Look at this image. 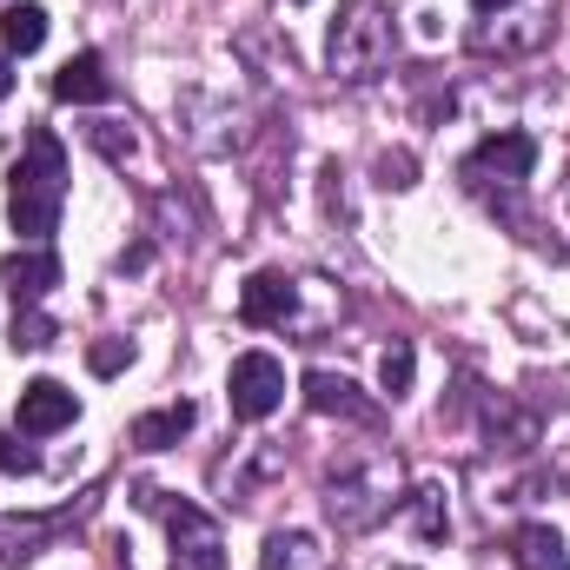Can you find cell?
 <instances>
[{
	"instance_id": "9a60e30c",
	"label": "cell",
	"mask_w": 570,
	"mask_h": 570,
	"mask_svg": "<svg viewBox=\"0 0 570 570\" xmlns=\"http://www.w3.org/2000/svg\"><path fill=\"white\" fill-rule=\"evenodd\" d=\"M193 419H199V412H193L186 399H173V405H159V412L134 419V431H127V438H134V451H173V444L193 431Z\"/></svg>"
},
{
	"instance_id": "8fae6325",
	"label": "cell",
	"mask_w": 570,
	"mask_h": 570,
	"mask_svg": "<svg viewBox=\"0 0 570 570\" xmlns=\"http://www.w3.org/2000/svg\"><path fill=\"white\" fill-rule=\"evenodd\" d=\"M239 318L246 325H298V279H285V273H253V279L239 285Z\"/></svg>"
},
{
	"instance_id": "44dd1931",
	"label": "cell",
	"mask_w": 570,
	"mask_h": 570,
	"mask_svg": "<svg viewBox=\"0 0 570 570\" xmlns=\"http://www.w3.org/2000/svg\"><path fill=\"white\" fill-rule=\"evenodd\" d=\"M87 146H94L100 159H114V166H127V159L140 153V140H134L127 120H94V127H87Z\"/></svg>"
},
{
	"instance_id": "603a6c76",
	"label": "cell",
	"mask_w": 570,
	"mask_h": 570,
	"mask_svg": "<svg viewBox=\"0 0 570 570\" xmlns=\"http://www.w3.org/2000/svg\"><path fill=\"white\" fill-rule=\"evenodd\" d=\"M87 365H94V379H114V372L134 365V345L127 338H100V345H87Z\"/></svg>"
},
{
	"instance_id": "8992f818",
	"label": "cell",
	"mask_w": 570,
	"mask_h": 570,
	"mask_svg": "<svg viewBox=\"0 0 570 570\" xmlns=\"http://www.w3.org/2000/svg\"><path fill=\"white\" fill-rule=\"evenodd\" d=\"M173 120H179V134H186V140L199 146V153H213V159L246 153V146H253V134H259V114H253L246 100H233V94H206V87L179 94Z\"/></svg>"
},
{
	"instance_id": "cb8c5ba5",
	"label": "cell",
	"mask_w": 570,
	"mask_h": 570,
	"mask_svg": "<svg viewBox=\"0 0 570 570\" xmlns=\"http://www.w3.org/2000/svg\"><path fill=\"white\" fill-rule=\"evenodd\" d=\"M412 179H419V159H412V153H379V186L405 193Z\"/></svg>"
},
{
	"instance_id": "4316f807",
	"label": "cell",
	"mask_w": 570,
	"mask_h": 570,
	"mask_svg": "<svg viewBox=\"0 0 570 570\" xmlns=\"http://www.w3.org/2000/svg\"><path fill=\"white\" fill-rule=\"evenodd\" d=\"M471 7H478V13H498V7H504V0H471Z\"/></svg>"
},
{
	"instance_id": "e0dca14e",
	"label": "cell",
	"mask_w": 570,
	"mask_h": 570,
	"mask_svg": "<svg viewBox=\"0 0 570 570\" xmlns=\"http://www.w3.org/2000/svg\"><path fill=\"white\" fill-rule=\"evenodd\" d=\"M405 518L425 544H444L451 538V504H444V484H412L405 491Z\"/></svg>"
},
{
	"instance_id": "277c9868",
	"label": "cell",
	"mask_w": 570,
	"mask_h": 570,
	"mask_svg": "<svg viewBox=\"0 0 570 570\" xmlns=\"http://www.w3.org/2000/svg\"><path fill=\"white\" fill-rule=\"evenodd\" d=\"M531 166H538V140L504 127V134H484L458 159V179H464V193H478V199H491V206H504L518 219V193H524Z\"/></svg>"
},
{
	"instance_id": "2e32d148",
	"label": "cell",
	"mask_w": 570,
	"mask_h": 570,
	"mask_svg": "<svg viewBox=\"0 0 570 570\" xmlns=\"http://www.w3.org/2000/svg\"><path fill=\"white\" fill-rule=\"evenodd\" d=\"M511 564L518 570H570V551L551 524H518L511 531Z\"/></svg>"
},
{
	"instance_id": "83f0119b",
	"label": "cell",
	"mask_w": 570,
	"mask_h": 570,
	"mask_svg": "<svg viewBox=\"0 0 570 570\" xmlns=\"http://www.w3.org/2000/svg\"><path fill=\"white\" fill-rule=\"evenodd\" d=\"M292 7H305V0H292Z\"/></svg>"
},
{
	"instance_id": "9c48e42d",
	"label": "cell",
	"mask_w": 570,
	"mask_h": 570,
	"mask_svg": "<svg viewBox=\"0 0 570 570\" xmlns=\"http://www.w3.org/2000/svg\"><path fill=\"white\" fill-rule=\"evenodd\" d=\"M94 511V498H80V504H60V511H27V518H0V564H27V558H40L73 518H87Z\"/></svg>"
},
{
	"instance_id": "4fadbf2b",
	"label": "cell",
	"mask_w": 570,
	"mask_h": 570,
	"mask_svg": "<svg viewBox=\"0 0 570 570\" xmlns=\"http://www.w3.org/2000/svg\"><path fill=\"white\" fill-rule=\"evenodd\" d=\"M0 285L13 292V305H40L53 285H60V253L53 246H20L0 259Z\"/></svg>"
},
{
	"instance_id": "5bb4252c",
	"label": "cell",
	"mask_w": 570,
	"mask_h": 570,
	"mask_svg": "<svg viewBox=\"0 0 570 570\" xmlns=\"http://www.w3.org/2000/svg\"><path fill=\"white\" fill-rule=\"evenodd\" d=\"M53 100H67V107H100V100H114L107 60H100V53H73V60L53 73Z\"/></svg>"
},
{
	"instance_id": "7402d4cb",
	"label": "cell",
	"mask_w": 570,
	"mask_h": 570,
	"mask_svg": "<svg viewBox=\"0 0 570 570\" xmlns=\"http://www.w3.org/2000/svg\"><path fill=\"white\" fill-rule=\"evenodd\" d=\"M53 345V318L40 305H13V352H47Z\"/></svg>"
},
{
	"instance_id": "7c38bea8",
	"label": "cell",
	"mask_w": 570,
	"mask_h": 570,
	"mask_svg": "<svg viewBox=\"0 0 570 570\" xmlns=\"http://www.w3.org/2000/svg\"><path fill=\"white\" fill-rule=\"evenodd\" d=\"M73 419H80V399H73L60 379L20 385V431H27V438H53V431H67Z\"/></svg>"
},
{
	"instance_id": "d6986e66",
	"label": "cell",
	"mask_w": 570,
	"mask_h": 570,
	"mask_svg": "<svg viewBox=\"0 0 570 570\" xmlns=\"http://www.w3.org/2000/svg\"><path fill=\"white\" fill-rule=\"evenodd\" d=\"M40 40H47V7L20 0V7L0 13V53H33Z\"/></svg>"
},
{
	"instance_id": "ba28073f",
	"label": "cell",
	"mask_w": 570,
	"mask_h": 570,
	"mask_svg": "<svg viewBox=\"0 0 570 570\" xmlns=\"http://www.w3.org/2000/svg\"><path fill=\"white\" fill-rule=\"evenodd\" d=\"M226 405H233V419H246V425L273 419L285 405V365L273 352H239L233 372H226Z\"/></svg>"
},
{
	"instance_id": "6da1fadb",
	"label": "cell",
	"mask_w": 570,
	"mask_h": 570,
	"mask_svg": "<svg viewBox=\"0 0 570 570\" xmlns=\"http://www.w3.org/2000/svg\"><path fill=\"white\" fill-rule=\"evenodd\" d=\"M60 206H67V146L53 140L47 127H33L13 179H7V226L27 246H47L60 233Z\"/></svg>"
},
{
	"instance_id": "484cf974",
	"label": "cell",
	"mask_w": 570,
	"mask_h": 570,
	"mask_svg": "<svg viewBox=\"0 0 570 570\" xmlns=\"http://www.w3.org/2000/svg\"><path fill=\"white\" fill-rule=\"evenodd\" d=\"M13 94V53H0V100Z\"/></svg>"
},
{
	"instance_id": "30bf717a",
	"label": "cell",
	"mask_w": 570,
	"mask_h": 570,
	"mask_svg": "<svg viewBox=\"0 0 570 570\" xmlns=\"http://www.w3.org/2000/svg\"><path fill=\"white\" fill-rule=\"evenodd\" d=\"M305 405L325 412V419H345V425H358V431L385 425V405L365 399V392H358L352 379H338V372H305Z\"/></svg>"
},
{
	"instance_id": "d4e9b609",
	"label": "cell",
	"mask_w": 570,
	"mask_h": 570,
	"mask_svg": "<svg viewBox=\"0 0 570 570\" xmlns=\"http://www.w3.org/2000/svg\"><path fill=\"white\" fill-rule=\"evenodd\" d=\"M0 471H13V478H27V471H40V458L13 438V431H0Z\"/></svg>"
},
{
	"instance_id": "ac0fdd59",
	"label": "cell",
	"mask_w": 570,
	"mask_h": 570,
	"mask_svg": "<svg viewBox=\"0 0 570 570\" xmlns=\"http://www.w3.org/2000/svg\"><path fill=\"white\" fill-rule=\"evenodd\" d=\"M259 564L266 570H325V551H318L312 531H273L266 551H259Z\"/></svg>"
},
{
	"instance_id": "5b68a950",
	"label": "cell",
	"mask_w": 570,
	"mask_h": 570,
	"mask_svg": "<svg viewBox=\"0 0 570 570\" xmlns=\"http://www.w3.org/2000/svg\"><path fill=\"white\" fill-rule=\"evenodd\" d=\"M134 498H140V511H153L166 524V538H173L166 570H226V538H219V524L199 504H186V498H173L159 484H140Z\"/></svg>"
},
{
	"instance_id": "ffe728a7",
	"label": "cell",
	"mask_w": 570,
	"mask_h": 570,
	"mask_svg": "<svg viewBox=\"0 0 570 570\" xmlns=\"http://www.w3.org/2000/svg\"><path fill=\"white\" fill-rule=\"evenodd\" d=\"M412 372H419L412 338H392V345H385V358H379V385H385V399H405V392H412Z\"/></svg>"
},
{
	"instance_id": "3957f363",
	"label": "cell",
	"mask_w": 570,
	"mask_h": 570,
	"mask_svg": "<svg viewBox=\"0 0 570 570\" xmlns=\"http://www.w3.org/2000/svg\"><path fill=\"white\" fill-rule=\"evenodd\" d=\"M399 60V20L385 0H345L325 33V73L338 87H365Z\"/></svg>"
},
{
	"instance_id": "52a82bcc",
	"label": "cell",
	"mask_w": 570,
	"mask_h": 570,
	"mask_svg": "<svg viewBox=\"0 0 570 570\" xmlns=\"http://www.w3.org/2000/svg\"><path fill=\"white\" fill-rule=\"evenodd\" d=\"M558 33V0H504L498 13H484L471 27V53H498V60H524Z\"/></svg>"
},
{
	"instance_id": "7a4b0ae2",
	"label": "cell",
	"mask_w": 570,
	"mask_h": 570,
	"mask_svg": "<svg viewBox=\"0 0 570 570\" xmlns=\"http://www.w3.org/2000/svg\"><path fill=\"white\" fill-rule=\"evenodd\" d=\"M392 504H405V471H399V458H392V451L338 458V464L325 471V518H332L345 538H358V531L385 524V518H392Z\"/></svg>"
}]
</instances>
